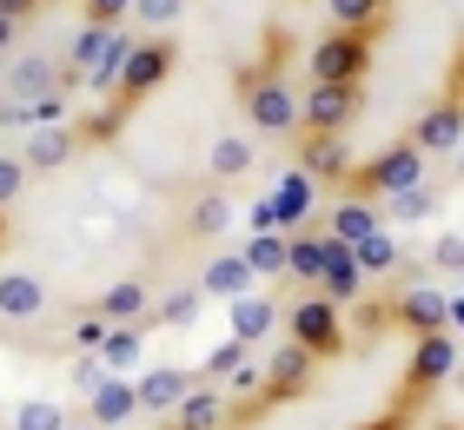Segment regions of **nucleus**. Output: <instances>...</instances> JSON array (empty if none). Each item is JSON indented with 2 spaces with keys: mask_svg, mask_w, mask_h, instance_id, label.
Listing matches in <instances>:
<instances>
[{
  "mask_svg": "<svg viewBox=\"0 0 464 430\" xmlns=\"http://www.w3.org/2000/svg\"><path fill=\"white\" fill-rule=\"evenodd\" d=\"M239 364H246V344H239V338H232V344H219V351H213V358H206V371H199V377H206V384H226L232 371H239Z\"/></svg>",
  "mask_w": 464,
  "mask_h": 430,
  "instance_id": "f704fd0d",
  "label": "nucleus"
},
{
  "mask_svg": "<svg viewBox=\"0 0 464 430\" xmlns=\"http://www.w3.org/2000/svg\"><path fill=\"white\" fill-rule=\"evenodd\" d=\"M438 430H458V424H438Z\"/></svg>",
  "mask_w": 464,
  "mask_h": 430,
  "instance_id": "de8ad7c7",
  "label": "nucleus"
},
{
  "mask_svg": "<svg viewBox=\"0 0 464 430\" xmlns=\"http://www.w3.org/2000/svg\"><path fill=\"white\" fill-rule=\"evenodd\" d=\"M299 139H305L299 146V172H312V179H325V186H345L352 159H345L339 133H299Z\"/></svg>",
  "mask_w": 464,
  "mask_h": 430,
  "instance_id": "412c9836",
  "label": "nucleus"
},
{
  "mask_svg": "<svg viewBox=\"0 0 464 430\" xmlns=\"http://www.w3.org/2000/svg\"><path fill=\"white\" fill-rule=\"evenodd\" d=\"M140 417H173L186 397L199 391V377L193 371H173V364H153V371H140Z\"/></svg>",
  "mask_w": 464,
  "mask_h": 430,
  "instance_id": "ddd939ff",
  "label": "nucleus"
},
{
  "mask_svg": "<svg viewBox=\"0 0 464 430\" xmlns=\"http://www.w3.org/2000/svg\"><path fill=\"white\" fill-rule=\"evenodd\" d=\"M292 285H305V291H319L325 285V232H299L292 239V265H285Z\"/></svg>",
  "mask_w": 464,
  "mask_h": 430,
  "instance_id": "b1692460",
  "label": "nucleus"
},
{
  "mask_svg": "<svg viewBox=\"0 0 464 430\" xmlns=\"http://www.w3.org/2000/svg\"><path fill=\"white\" fill-rule=\"evenodd\" d=\"M153 285H146V278H120V285H107L93 298V311L107 318V325H146V318H153Z\"/></svg>",
  "mask_w": 464,
  "mask_h": 430,
  "instance_id": "dca6fc26",
  "label": "nucleus"
},
{
  "mask_svg": "<svg viewBox=\"0 0 464 430\" xmlns=\"http://www.w3.org/2000/svg\"><path fill=\"white\" fill-rule=\"evenodd\" d=\"M0 239H7V219H0Z\"/></svg>",
  "mask_w": 464,
  "mask_h": 430,
  "instance_id": "49530a36",
  "label": "nucleus"
},
{
  "mask_svg": "<svg viewBox=\"0 0 464 430\" xmlns=\"http://www.w3.org/2000/svg\"><path fill=\"white\" fill-rule=\"evenodd\" d=\"M166 430H232V391L199 377V391L173 411V424H166Z\"/></svg>",
  "mask_w": 464,
  "mask_h": 430,
  "instance_id": "2eb2a0df",
  "label": "nucleus"
},
{
  "mask_svg": "<svg viewBox=\"0 0 464 430\" xmlns=\"http://www.w3.org/2000/svg\"><path fill=\"white\" fill-rule=\"evenodd\" d=\"M272 298L266 291H246V298H232V338L239 344H259V338H272Z\"/></svg>",
  "mask_w": 464,
  "mask_h": 430,
  "instance_id": "393cba45",
  "label": "nucleus"
},
{
  "mask_svg": "<svg viewBox=\"0 0 464 430\" xmlns=\"http://www.w3.org/2000/svg\"><path fill=\"white\" fill-rule=\"evenodd\" d=\"M392 325H405L411 338H431V331H451V298H438L431 285H405L392 298Z\"/></svg>",
  "mask_w": 464,
  "mask_h": 430,
  "instance_id": "9b49d317",
  "label": "nucleus"
},
{
  "mask_svg": "<svg viewBox=\"0 0 464 430\" xmlns=\"http://www.w3.org/2000/svg\"><path fill=\"white\" fill-rule=\"evenodd\" d=\"M14 430H67V417H60V404H47V397H27L14 411Z\"/></svg>",
  "mask_w": 464,
  "mask_h": 430,
  "instance_id": "7c9ffc66",
  "label": "nucleus"
},
{
  "mask_svg": "<svg viewBox=\"0 0 464 430\" xmlns=\"http://www.w3.org/2000/svg\"><path fill=\"white\" fill-rule=\"evenodd\" d=\"M40 7H47V0H0V14H7V20H34Z\"/></svg>",
  "mask_w": 464,
  "mask_h": 430,
  "instance_id": "ea45409f",
  "label": "nucleus"
},
{
  "mask_svg": "<svg viewBox=\"0 0 464 430\" xmlns=\"http://www.w3.org/2000/svg\"><path fill=\"white\" fill-rule=\"evenodd\" d=\"M285 338L305 344L312 358H345V344H352V331H345V305H339V298H325V291L292 298V305H285Z\"/></svg>",
  "mask_w": 464,
  "mask_h": 430,
  "instance_id": "20e7f679",
  "label": "nucleus"
},
{
  "mask_svg": "<svg viewBox=\"0 0 464 430\" xmlns=\"http://www.w3.org/2000/svg\"><path fill=\"white\" fill-rule=\"evenodd\" d=\"M27 179H34L27 159H7V153H0V212H7V205L20 199V192H27Z\"/></svg>",
  "mask_w": 464,
  "mask_h": 430,
  "instance_id": "c9c22d12",
  "label": "nucleus"
},
{
  "mask_svg": "<svg viewBox=\"0 0 464 430\" xmlns=\"http://www.w3.org/2000/svg\"><path fill=\"white\" fill-rule=\"evenodd\" d=\"M246 265L259 272V278H285V265H292V239H279V232H252V239H246Z\"/></svg>",
  "mask_w": 464,
  "mask_h": 430,
  "instance_id": "a878e982",
  "label": "nucleus"
},
{
  "mask_svg": "<svg viewBox=\"0 0 464 430\" xmlns=\"http://www.w3.org/2000/svg\"><path fill=\"white\" fill-rule=\"evenodd\" d=\"M445 377H458V344H451V331H431V338H418V351H411V371H405V411L425 391H438Z\"/></svg>",
  "mask_w": 464,
  "mask_h": 430,
  "instance_id": "6e6552de",
  "label": "nucleus"
},
{
  "mask_svg": "<svg viewBox=\"0 0 464 430\" xmlns=\"http://www.w3.org/2000/svg\"><path fill=\"white\" fill-rule=\"evenodd\" d=\"M226 225H232V199H226V186L219 179H206L186 192V205H179V232L173 239L179 245H219L226 239Z\"/></svg>",
  "mask_w": 464,
  "mask_h": 430,
  "instance_id": "423d86ee",
  "label": "nucleus"
},
{
  "mask_svg": "<svg viewBox=\"0 0 464 430\" xmlns=\"http://www.w3.org/2000/svg\"><path fill=\"white\" fill-rule=\"evenodd\" d=\"M312 371H319V358L305 351V344H272V358H266V397L272 404H292V397H305L312 391Z\"/></svg>",
  "mask_w": 464,
  "mask_h": 430,
  "instance_id": "9d476101",
  "label": "nucleus"
},
{
  "mask_svg": "<svg viewBox=\"0 0 464 430\" xmlns=\"http://www.w3.org/2000/svg\"><path fill=\"white\" fill-rule=\"evenodd\" d=\"M319 291L339 298V305H358V298H365V265H358V252L339 245L332 232H325V285Z\"/></svg>",
  "mask_w": 464,
  "mask_h": 430,
  "instance_id": "a211bd4d",
  "label": "nucleus"
},
{
  "mask_svg": "<svg viewBox=\"0 0 464 430\" xmlns=\"http://www.w3.org/2000/svg\"><path fill=\"white\" fill-rule=\"evenodd\" d=\"M451 318H458V325H464V298H451Z\"/></svg>",
  "mask_w": 464,
  "mask_h": 430,
  "instance_id": "37998d69",
  "label": "nucleus"
},
{
  "mask_svg": "<svg viewBox=\"0 0 464 430\" xmlns=\"http://www.w3.org/2000/svg\"><path fill=\"white\" fill-rule=\"evenodd\" d=\"M252 166H259V146H252L246 133H219L213 146H206V172H213L219 186H232V179H246Z\"/></svg>",
  "mask_w": 464,
  "mask_h": 430,
  "instance_id": "4be33fe9",
  "label": "nucleus"
},
{
  "mask_svg": "<svg viewBox=\"0 0 464 430\" xmlns=\"http://www.w3.org/2000/svg\"><path fill=\"white\" fill-rule=\"evenodd\" d=\"M206 305V291L199 285H186V291H173V298H160V305H153V318H146V331H153V325H193V311Z\"/></svg>",
  "mask_w": 464,
  "mask_h": 430,
  "instance_id": "c756f323",
  "label": "nucleus"
},
{
  "mask_svg": "<svg viewBox=\"0 0 464 430\" xmlns=\"http://www.w3.org/2000/svg\"><path fill=\"white\" fill-rule=\"evenodd\" d=\"M47 305L53 298L34 272H0V318H7V325H27V318H40Z\"/></svg>",
  "mask_w": 464,
  "mask_h": 430,
  "instance_id": "6ab92c4d",
  "label": "nucleus"
},
{
  "mask_svg": "<svg viewBox=\"0 0 464 430\" xmlns=\"http://www.w3.org/2000/svg\"><path fill=\"white\" fill-rule=\"evenodd\" d=\"M87 417H93V430H120L126 417H140V384L120 377V371H107L87 391Z\"/></svg>",
  "mask_w": 464,
  "mask_h": 430,
  "instance_id": "4468645a",
  "label": "nucleus"
},
{
  "mask_svg": "<svg viewBox=\"0 0 464 430\" xmlns=\"http://www.w3.org/2000/svg\"><path fill=\"white\" fill-rule=\"evenodd\" d=\"M325 7H332V27H385V7H392V0H325Z\"/></svg>",
  "mask_w": 464,
  "mask_h": 430,
  "instance_id": "cd10ccee",
  "label": "nucleus"
},
{
  "mask_svg": "<svg viewBox=\"0 0 464 430\" xmlns=\"http://www.w3.org/2000/svg\"><path fill=\"white\" fill-rule=\"evenodd\" d=\"M87 7V27H120V20H133V0H80Z\"/></svg>",
  "mask_w": 464,
  "mask_h": 430,
  "instance_id": "e433bc0d",
  "label": "nucleus"
},
{
  "mask_svg": "<svg viewBox=\"0 0 464 430\" xmlns=\"http://www.w3.org/2000/svg\"><path fill=\"white\" fill-rule=\"evenodd\" d=\"M358 113V86H339V80H312L299 93V133H345Z\"/></svg>",
  "mask_w": 464,
  "mask_h": 430,
  "instance_id": "0eeeda50",
  "label": "nucleus"
},
{
  "mask_svg": "<svg viewBox=\"0 0 464 430\" xmlns=\"http://www.w3.org/2000/svg\"><path fill=\"white\" fill-rule=\"evenodd\" d=\"M312 80H339V86H358L372 67V27H332L325 40H312L305 53Z\"/></svg>",
  "mask_w": 464,
  "mask_h": 430,
  "instance_id": "39448f33",
  "label": "nucleus"
},
{
  "mask_svg": "<svg viewBox=\"0 0 464 430\" xmlns=\"http://www.w3.org/2000/svg\"><path fill=\"white\" fill-rule=\"evenodd\" d=\"M425 166L431 153H418L411 139H392L385 153H372L365 166H352L345 172V199H398V192H411V186H425Z\"/></svg>",
  "mask_w": 464,
  "mask_h": 430,
  "instance_id": "f03ea898",
  "label": "nucleus"
},
{
  "mask_svg": "<svg viewBox=\"0 0 464 430\" xmlns=\"http://www.w3.org/2000/svg\"><path fill=\"white\" fill-rule=\"evenodd\" d=\"M272 205H279V225H299L312 212V172H292V179L272 192Z\"/></svg>",
  "mask_w": 464,
  "mask_h": 430,
  "instance_id": "c85d7f7f",
  "label": "nucleus"
},
{
  "mask_svg": "<svg viewBox=\"0 0 464 430\" xmlns=\"http://www.w3.org/2000/svg\"><path fill=\"white\" fill-rule=\"evenodd\" d=\"M352 252H358V265H365V278H372V272L385 278V272L398 265V245L385 239V232H372V239H365V245H352Z\"/></svg>",
  "mask_w": 464,
  "mask_h": 430,
  "instance_id": "2f4dec72",
  "label": "nucleus"
},
{
  "mask_svg": "<svg viewBox=\"0 0 464 430\" xmlns=\"http://www.w3.org/2000/svg\"><path fill=\"white\" fill-rule=\"evenodd\" d=\"M232 93H239V113L259 139H299V93L285 86V67L252 60L232 73Z\"/></svg>",
  "mask_w": 464,
  "mask_h": 430,
  "instance_id": "f257e3e1",
  "label": "nucleus"
},
{
  "mask_svg": "<svg viewBox=\"0 0 464 430\" xmlns=\"http://www.w3.org/2000/svg\"><path fill=\"white\" fill-rule=\"evenodd\" d=\"M173 67H179V40L173 33H146L133 53H126V67H120V80H113V106L120 113H133L140 100H153L166 80H173Z\"/></svg>",
  "mask_w": 464,
  "mask_h": 430,
  "instance_id": "7ed1b4c3",
  "label": "nucleus"
},
{
  "mask_svg": "<svg viewBox=\"0 0 464 430\" xmlns=\"http://www.w3.org/2000/svg\"><path fill=\"white\" fill-rule=\"evenodd\" d=\"M431 265H438V272H464V239H458V232L431 239Z\"/></svg>",
  "mask_w": 464,
  "mask_h": 430,
  "instance_id": "4c0bfd02",
  "label": "nucleus"
},
{
  "mask_svg": "<svg viewBox=\"0 0 464 430\" xmlns=\"http://www.w3.org/2000/svg\"><path fill=\"white\" fill-rule=\"evenodd\" d=\"M398 219H425V212H438V186H411V192H398V199H385Z\"/></svg>",
  "mask_w": 464,
  "mask_h": 430,
  "instance_id": "72a5a7b5",
  "label": "nucleus"
},
{
  "mask_svg": "<svg viewBox=\"0 0 464 430\" xmlns=\"http://www.w3.org/2000/svg\"><path fill=\"white\" fill-rule=\"evenodd\" d=\"M80 153H87V126L80 119H60V126H34V139H27V172L40 179V172H60V166H73Z\"/></svg>",
  "mask_w": 464,
  "mask_h": 430,
  "instance_id": "1a4fd4ad",
  "label": "nucleus"
},
{
  "mask_svg": "<svg viewBox=\"0 0 464 430\" xmlns=\"http://www.w3.org/2000/svg\"><path fill=\"white\" fill-rule=\"evenodd\" d=\"M252 285H259V272L246 265V252H219V258H206V272H199L206 298H246Z\"/></svg>",
  "mask_w": 464,
  "mask_h": 430,
  "instance_id": "aec40b11",
  "label": "nucleus"
},
{
  "mask_svg": "<svg viewBox=\"0 0 464 430\" xmlns=\"http://www.w3.org/2000/svg\"><path fill=\"white\" fill-rule=\"evenodd\" d=\"M458 391H464V358H458Z\"/></svg>",
  "mask_w": 464,
  "mask_h": 430,
  "instance_id": "c03bdc74",
  "label": "nucleus"
},
{
  "mask_svg": "<svg viewBox=\"0 0 464 430\" xmlns=\"http://www.w3.org/2000/svg\"><path fill=\"white\" fill-rule=\"evenodd\" d=\"M67 86V73L47 67V60H14L7 73H0V100H14V106H34V100H47Z\"/></svg>",
  "mask_w": 464,
  "mask_h": 430,
  "instance_id": "f3484780",
  "label": "nucleus"
},
{
  "mask_svg": "<svg viewBox=\"0 0 464 430\" xmlns=\"http://www.w3.org/2000/svg\"><path fill=\"white\" fill-rule=\"evenodd\" d=\"M451 93L464 100V40H458V60H451Z\"/></svg>",
  "mask_w": 464,
  "mask_h": 430,
  "instance_id": "a19ab883",
  "label": "nucleus"
},
{
  "mask_svg": "<svg viewBox=\"0 0 464 430\" xmlns=\"http://www.w3.org/2000/svg\"><path fill=\"white\" fill-rule=\"evenodd\" d=\"M405 417H411V411H405V404H392V411H385V417H372V424H358V430H405Z\"/></svg>",
  "mask_w": 464,
  "mask_h": 430,
  "instance_id": "58836bf2",
  "label": "nucleus"
},
{
  "mask_svg": "<svg viewBox=\"0 0 464 430\" xmlns=\"http://www.w3.org/2000/svg\"><path fill=\"white\" fill-rule=\"evenodd\" d=\"M458 179H464V146H458Z\"/></svg>",
  "mask_w": 464,
  "mask_h": 430,
  "instance_id": "a18cd8bd",
  "label": "nucleus"
},
{
  "mask_svg": "<svg viewBox=\"0 0 464 430\" xmlns=\"http://www.w3.org/2000/svg\"><path fill=\"white\" fill-rule=\"evenodd\" d=\"M179 7H186V0H133V20H140V27H166V33H173V20H179Z\"/></svg>",
  "mask_w": 464,
  "mask_h": 430,
  "instance_id": "473e14b6",
  "label": "nucleus"
},
{
  "mask_svg": "<svg viewBox=\"0 0 464 430\" xmlns=\"http://www.w3.org/2000/svg\"><path fill=\"white\" fill-rule=\"evenodd\" d=\"M140 344H146V325H113V331H107V344H100V364L126 377V371L140 364Z\"/></svg>",
  "mask_w": 464,
  "mask_h": 430,
  "instance_id": "bb28decb",
  "label": "nucleus"
},
{
  "mask_svg": "<svg viewBox=\"0 0 464 430\" xmlns=\"http://www.w3.org/2000/svg\"><path fill=\"white\" fill-rule=\"evenodd\" d=\"M405 139L418 146V153H458V146H464V100H458V93H445L438 106H425Z\"/></svg>",
  "mask_w": 464,
  "mask_h": 430,
  "instance_id": "f8f14e48",
  "label": "nucleus"
},
{
  "mask_svg": "<svg viewBox=\"0 0 464 430\" xmlns=\"http://www.w3.org/2000/svg\"><path fill=\"white\" fill-rule=\"evenodd\" d=\"M14 33H20V20H7V14H0V53L14 47Z\"/></svg>",
  "mask_w": 464,
  "mask_h": 430,
  "instance_id": "79ce46f5",
  "label": "nucleus"
},
{
  "mask_svg": "<svg viewBox=\"0 0 464 430\" xmlns=\"http://www.w3.org/2000/svg\"><path fill=\"white\" fill-rule=\"evenodd\" d=\"M325 219H332V239H339V245H365L378 232V205L372 199H339Z\"/></svg>",
  "mask_w": 464,
  "mask_h": 430,
  "instance_id": "5701e85b",
  "label": "nucleus"
}]
</instances>
